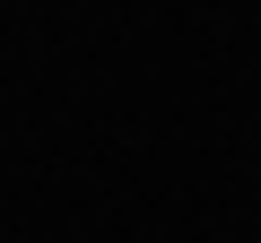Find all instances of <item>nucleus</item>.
<instances>
[]
</instances>
